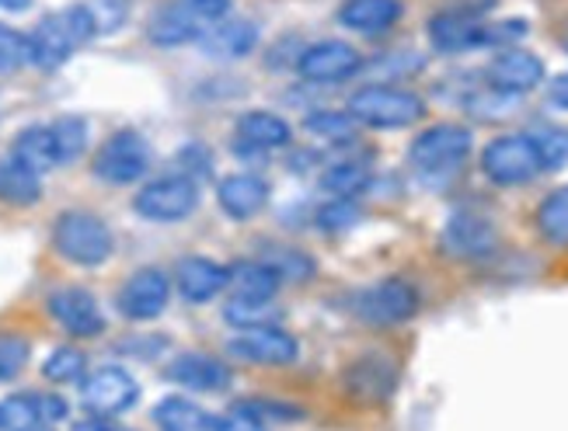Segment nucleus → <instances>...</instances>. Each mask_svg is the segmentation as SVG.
I'll list each match as a JSON object with an SVG mask.
<instances>
[{"label": "nucleus", "mask_w": 568, "mask_h": 431, "mask_svg": "<svg viewBox=\"0 0 568 431\" xmlns=\"http://www.w3.org/2000/svg\"><path fill=\"white\" fill-rule=\"evenodd\" d=\"M32 0H0V8H8V11H24Z\"/></svg>", "instance_id": "48"}, {"label": "nucleus", "mask_w": 568, "mask_h": 431, "mask_svg": "<svg viewBox=\"0 0 568 431\" xmlns=\"http://www.w3.org/2000/svg\"><path fill=\"white\" fill-rule=\"evenodd\" d=\"M234 296H255V299H273L283 286V278L268 268L265 261H244L231 271Z\"/></svg>", "instance_id": "30"}, {"label": "nucleus", "mask_w": 568, "mask_h": 431, "mask_svg": "<svg viewBox=\"0 0 568 431\" xmlns=\"http://www.w3.org/2000/svg\"><path fill=\"white\" fill-rule=\"evenodd\" d=\"M73 431H130V428H122V424H112L109 418H91V421H81Z\"/></svg>", "instance_id": "47"}, {"label": "nucleus", "mask_w": 568, "mask_h": 431, "mask_svg": "<svg viewBox=\"0 0 568 431\" xmlns=\"http://www.w3.org/2000/svg\"><path fill=\"white\" fill-rule=\"evenodd\" d=\"M345 387L359 400H384L394 387V369L381 355H369V359H359L345 372Z\"/></svg>", "instance_id": "27"}, {"label": "nucleus", "mask_w": 568, "mask_h": 431, "mask_svg": "<svg viewBox=\"0 0 568 431\" xmlns=\"http://www.w3.org/2000/svg\"><path fill=\"white\" fill-rule=\"evenodd\" d=\"M168 299H171V278L161 268H140L122 283L115 307L130 320H154L164 314Z\"/></svg>", "instance_id": "13"}, {"label": "nucleus", "mask_w": 568, "mask_h": 431, "mask_svg": "<svg viewBox=\"0 0 568 431\" xmlns=\"http://www.w3.org/2000/svg\"><path fill=\"white\" fill-rule=\"evenodd\" d=\"M210 24L203 18H195L182 0H171L164 11L154 14L151 21V39L158 45H185V42H200Z\"/></svg>", "instance_id": "24"}, {"label": "nucleus", "mask_w": 568, "mask_h": 431, "mask_svg": "<svg viewBox=\"0 0 568 431\" xmlns=\"http://www.w3.org/2000/svg\"><path fill=\"white\" fill-rule=\"evenodd\" d=\"M91 35H98V29H94V21H91L88 4L49 14V18H42L36 24V32L29 35L32 63L42 66V70H57V66H63L73 57V49L84 45Z\"/></svg>", "instance_id": "1"}, {"label": "nucleus", "mask_w": 568, "mask_h": 431, "mask_svg": "<svg viewBox=\"0 0 568 431\" xmlns=\"http://www.w3.org/2000/svg\"><path fill=\"white\" fill-rule=\"evenodd\" d=\"M49 133H53V143H57V161L60 164H73L84 150H88V122L78 119V115H63L49 125Z\"/></svg>", "instance_id": "32"}, {"label": "nucleus", "mask_w": 568, "mask_h": 431, "mask_svg": "<svg viewBox=\"0 0 568 431\" xmlns=\"http://www.w3.org/2000/svg\"><path fill=\"white\" fill-rule=\"evenodd\" d=\"M24 63H32L29 35H21L18 29L0 24V73H11V70H18Z\"/></svg>", "instance_id": "39"}, {"label": "nucleus", "mask_w": 568, "mask_h": 431, "mask_svg": "<svg viewBox=\"0 0 568 431\" xmlns=\"http://www.w3.org/2000/svg\"><path fill=\"white\" fill-rule=\"evenodd\" d=\"M402 18V0H345L338 8V21L359 35H381L394 29Z\"/></svg>", "instance_id": "22"}, {"label": "nucleus", "mask_w": 568, "mask_h": 431, "mask_svg": "<svg viewBox=\"0 0 568 431\" xmlns=\"http://www.w3.org/2000/svg\"><path fill=\"white\" fill-rule=\"evenodd\" d=\"M488 84L520 98V94L545 84V63H540V57H534L530 49L509 45L488 63Z\"/></svg>", "instance_id": "16"}, {"label": "nucleus", "mask_w": 568, "mask_h": 431, "mask_svg": "<svg viewBox=\"0 0 568 431\" xmlns=\"http://www.w3.org/2000/svg\"><path fill=\"white\" fill-rule=\"evenodd\" d=\"M548 98H551V105H555V109H565V112H568V73H558V78L551 81Z\"/></svg>", "instance_id": "46"}, {"label": "nucleus", "mask_w": 568, "mask_h": 431, "mask_svg": "<svg viewBox=\"0 0 568 431\" xmlns=\"http://www.w3.org/2000/svg\"><path fill=\"white\" fill-rule=\"evenodd\" d=\"M418 310V293L405 278H381L353 296V314L374 327L405 324Z\"/></svg>", "instance_id": "7"}, {"label": "nucleus", "mask_w": 568, "mask_h": 431, "mask_svg": "<svg viewBox=\"0 0 568 431\" xmlns=\"http://www.w3.org/2000/svg\"><path fill=\"white\" fill-rule=\"evenodd\" d=\"M182 4L195 18H203L206 24H216V21H224L231 14V0H182Z\"/></svg>", "instance_id": "44"}, {"label": "nucleus", "mask_w": 568, "mask_h": 431, "mask_svg": "<svg viewBox=\"0 0 568 431\" xmlns=\"http://www.w3.org/2000/svg\"><path fill=\"white\" fill-rule=\"evenodd\" d=\"M359 219V209L353 206V198H332L325 209L317 213L321 230H345Z\"/></svg>", "instance_id": "42"}, {"label": "nucleus", "mask_w": 568, "mask_h": 431, "mask_svg": "<svg viewBox=\"0 0 568 431\" xmlns=\"http://www.w3.org/2000/svg\"><path fill=\"white\" fill-rule=\"evenodd\" d=\"M481 32H485V21L478 18V11H439L429 21V42L439 49V53H464V49H475L481 45Z\"/></svg>", "instance_id": "18"}, {"label": "nucleus", "mask_w": 568, "mask_h": 431, "mask_svg": "<svg viewBox=\"0 0 568 431\" xmlns=\"http://www.w3.org/2000/svg\"><path fill=\"white\" fill-rule=\"evenodd\" d=\"M216 202H220V209H224L231 219H252L265 209V202H268V185H265V177L258 174H231L220 182L216 188Z\"/></svg>", "instance_id": "20"}, {"label": "nucleus", "mask_w": 568, "mask_h": 431, "mask_svg": "<svg viewBox=\"0 0 568 431\" xmlns=\"http://www.w3.org/2000/svg\"><path fill=\"white\" fill-rule=\"evenodd\" d=\"M262 261L273 268L283 283H307V278H314V261L296 247H265Z\"/></svg>", "instance_id": "34"}, {"label": "nucleus", "mask_w": 568, "mask_h": 431, "mask_svg": "<svg viewBox=\"0 0 568 431\" xmlns=\"http://www.w3.org/2000/svg\"><path fill=\"white\" fill-rule=\"evenodd\" d=\"M84 372H88V355H84L81 348H73V345L57 348V351L42 362V376L49 379V383H60V387H67V383H81Z\"/></svg>", "instance_id": "33"}, {"label": "nucleus", "mask_w": 568, "mask_h": 431, "mask_svg": "<svg viewBox=\"0 0 568 431\" xmlns=\"http://www.w3.org/2000/svg\"><path fill=\"white\" fill-rule=\"evenodd\" d=\"M151 167V146L133 130L112 133L94 154V177L105 185H133Z\"/></svg>", "instance_id": "8"}, {"label": "nucleus", "mask_w": 568, "mask_h": 431, "mask_svg": "<svg viewBox=\"0 0 568 431\" xmlns=\"http://www.w3.org/2000/svg\"><path fill=\"white\" fill-rule=\"evenodd\" d=\"M237 140H241L244 150H252V154H268V150L290 146L293 133H290V125L280 115L255 109V112L237 119Z\"/></svg>", "instance_id": "23"}, {"label": "nucleus", "mask_w": 568, "mask_h": 431, "mask_svg": "<svg viewBox=\"0 0 568 431\" xmlns=\"http://www.w3.org/2000/svg\"><path fill=\"white\" fill-rule=\"evenodd\" d=\"M321 185H325L335 198H353V195H359L369 185V167L366 164H356V161L335 164V167L325 171Z\"/></svg>", "instance_id": "35"}, {"label": "nucleus", "mask_w": 568, "mask_h": 431, "mask_svg": "<svg viewBox=\"0 0 568 431\" xmlns=\"http://www.w3.org/2000/svg\"><path fill=\"white\" fill-rule=\"evenodd\" d=\"M296 70H301V78L311 84H342L363 70V57L349 42L325 39L304 49L301 60H296Z\"/></svg>", "instance_id": "10"}, {"label": "nucleus", "mask_w": 568, "mask_h": 431, "mask_svg": "<svg viewBox=\"0 0 568 431\" xmlns=\"http://www.w3.org/2000/svg\"><path fill=\"white\" fill-rule=\"evenodd\" d=\"M467 157H471V130L457 122L429 125L408 146V161L423 177H450L467 164Z\"/></svg>", "instance_id": "4"}, {"label": "nucleus", "mask_w": 568, "mask_h": 431, "mask_svg": "<svg viewBox=\"0 0 568 431\" xmlns=\"http://www.w3.org/2000/svg\"><path fill=\"white\" fill-rule=\"evenodd\" d=\"M195 206H200V188H195L189 174L154 177V182H146L133 198V209L151 223H179L192 216Z\"/></svg>", "instance_id": "6"}, {"label": "nucleus", "mask_w": 568, "mask_h": 431, "mask_svg": "<svg viewBox=\"0 0 568 431\" xmlns=\"http://www.w3.org/2000/svg\"><path fill=\"white\" fill-rule=\"evenodd\" d=\"M224 320L234 324L237 331L244 327H265V324H280V307H273V299H255V296H231L224 307Z\"/></svg>", "instance_id": "31"}, {"label": "nucleus", "mask_w": 568, "mask_h": 431, "mask_svg": "<svg viewBox=\"0 0 568 431\" xmlns=\"http://www.w3.org/2000/svg\"><path fill=\"white\" fill-rule=\"evenodd\" d=\"M513 105H516V94H506L491 84L467 101V109H471L478 119H506V115H513Z\"/></svg>", "instance_id": "40"}, {"label": "nucleus", "mask_w": 568, "mask_h": 431, "mask_svg": "<svg viewBox=\"0 0 568 431\" xmlns=\"http://www.w3.org/2000/svg\"><path fill=\"white\" fill-rule=\"evenodd\" d=\"M227 351L241 362H255V366H290L301 355L293 335H286L280 324H265V327H244L227 345Z\"/></svg>", "instance_id": "11"}, {"label": "nucleus", "mask_w": 568, "mask_h": 431, "mask_svg": "<svg viewBox=\"0 0 568 431\" xmlns=\"http://www.w3.org/2000/svg\"><path fill=\"white\" fill-rule=\"evenodd\" d=\"M168 379L182 390H200V393H220L231 387V369L227 362L213 359L203 351H185L168 366Z\"/></svg>", "instance_id": "17"}, {"label": "nucleus", "mask_w": 568, "mask_h": 431, "mask_svg": "<svg viewBox=\"0 0 568 431\" xmlns=\"http://www.w3.org/2000/svg\"><path fill=\"white\" fill-rule=\"evenodd\" d=\"M527 35V21H499V24H485L481 32V45H503L509 49L513 42H520Z\"/></svg>", "instance_id": "43"}, {"label": "nucleus", "mask_w": 568, "mask_h": 431, "mask_svg": "<svg viewBox=\"0 0 568 431\" xmlns=\"http://www.w3.org/2000/svg\"><path fill=\"white\" fill-rule=\"evenodd\" d=\"M36 431H45V428H36Z\"/></svg>", "instance_id": "49"}, {"label": "nucleus", "mask_w": 568, "mask_h": 431, "mask_svg": "<svg viewBox=\"0 0 568 431\" xmlns=\"http://www.w3.org/2000/svg\"><path fill=\"white\" fill-rule=\"evenodd\" d=\"M88 11H91V21H94L98 32H115L119 24L126 21L130 4L126 0H91Z\"/></svg>", "instance_id": "41"}, {"label": "nucleus", "mask_w": 568, "mask_h": 431, "mask_svg": "<svg viewBox=\"0 0 568 431\" xmlns=\"http://www.w3.org/2000/svg\"><path fill=\"white\" fill-rule=\"evenodd\" d=\"M345 112L359 125H369V130H405V125L426 115V101L408 88L369 84L349 98V109Z\"/></svg>", "instance_id": "3"}, {"label": "nucleus", "mask_w": 568, "mask_h": 431, "mask_svg": "<svg viewBox=\"0 0 568 431\" xmlns=\"http://www.w3.org/2000/svg\"><path fill=\"white\" fill-rule=\"evenodd\" d=\"M356 119L349 112H311L307 115V130L321 140H332V143H345V140H353L356 136Z\"/></svg>", "instance_id": "36"}, {"label": "nucleus", "mask_w": 568, "mask_h": 431, "mask_svg": "<svg viewBox=\"0 0 568 431\" xmlns=\"http://www.w3.org/2000/svg\"><path fill=\"white\" fill-rule=\"evenodd\" d=\"M42 198V174L21 164L14 154L0 157V202L8 206H36Z\"/></svg>", "instance_id": "25"}, {"label": "nucleus", "mask_w": 568, "mask_h": 431, "mask_svg": "<svg viewBox=\"0 0 568 431\" xmlns=\"http://www.w3.org/2000/svg\"><path fill=\"white\" fill-rule=\"evenodd\" d=\"M140 400V383L119 366H102L81 379V403L91 418L126 414Z\"/></svg>", "instance_id": "9"}, {"label": "nucleus", "mask_w": 568, "mask_h": 431, "mask_svg": "<svg viewBox=\"0 0 568 431\" xmlns=\"http://www.w3.org/2000/svg\"><path fill=\"white\" fill-rule=\"evenodd\" d=\"M32 359V348L21 335H11V331H0V383H11L24 372Z\"/></svg>", "instance_id": "37"}, {"label": "nucleus", "mask_w": 568, "mask_h": 431, "mask_svg": "<svg viewBox=\"0 0 568 431\" xmlns=\"http://www.w3.org/2000/svg\"><path fill=\"white\" fill-rule=\"evenodd\" d=\"M53 247L60 250V258L81 265V268H98L112 258V230L102 216L84 213V209H70L60 213L53 223Z\"/></svg>", "instance_id": "2"}, {"label": "nucleus", "mask_w": 568, "mask_h": 431, "mask_svg": "<svg viewBox=\"0 0 568 431\" xmlns=\"http://www.w3.org/2000/svg\"><path fill=\"white\" fill-rule=\"evenodd\" d=\"M200 45L210 60H241L258 45V24L244 21V18H224V21L210 24Z\"/></svg>", "instance_id": "19"}, {"label": "nucleus", "mask_w": 568, "mask_h": 431, "mask_svg": "<svg viewBox=\"0 0 568 431\" xmlns=\"http://www.w3.org/2000/svg\"><path fill=\"white\" fill-rule=\"evenodd\" d=\"M67 418V400L57 393H11L0 400V431H36Z\"/></svg>", "instance_id": "15"}, {"label": "nucleus", "mask_w": 568, "mask_h": 431, "mask_svg": "<svg viewBox=\"0 0 568 431\" xmlns=\"http://www.w3.org/2000/svg\"><path fill=\"white\" fill-rule=\"evenodd\" d=\"M154 424L161 431H216V414L185 397H164L154 408Z\"/></svg>", "instance_id": "26"}, {"label": "nucleus", "mask_w": 568, "mask_h": 431, "mask_svg": "<svg viewBox=\"0 0 568 431\" xmlns=\"http://www.w3.org/2000/svg\"><path fill=\"white\" fill-rule=\"evenodd\" d=\"M49 314H53V320L73 338H98L105 331L102 307H98V299L81 286H67L49 296Z\"/></svg>", "instance_id": "14"}, {"label": "nucleus", "mask_w": 568, "mask_h": 431, "mask_svg": "<svg viewBox=\"0 0 568 431\" xmlns=\"http://www.w3.org/2000/svg\"><path fill=\"white\" fill-rule=\"evenodd\" d=\"M175 283L189 302H206L231 286V268H224L220 261H210V258H185L175 268Z\"/></svg>", "instance_id": "21"}, {"label": "nucleus", "mask_w": 568, "mask_h": 431, "mask_svg": "<svg viewBox=\"0 0 568 431\" xmlns=\"http://www.w3.org/2000/svg\"><path fill=\"white\" fill-rule=\"evenodd\" d=\"M537 234L551 247H568V185L555 188L534 213Z\"/></svg>", "instance_id": "29"}, {"label": "nucleus", "mask_w": 568, "mask_h": 431, "mask_svg": "<svg viewBox=\"0 0 568 431\" xmlns=\"http://www.w3.org/2000/svg\"><path fill=\"white\" fill-rule=\"evenodd\" d=\"M481 171L491 185H503V188L530 185L537 174H545L530 133H506L491 140L481 150Z\"/></svg>", "instance_id": "5"}, {"label": "nucleus", "mask_w": 568, "mask_h": 431, "mask_svg": "<svg viewBox=\"0 0 568 431\" xmlns=\"http://www.w3.org/2000/svg\"><path fill=\"white\" fill-rule=\"evenodd\" d=\"M530 140L537 146V157H540V167L545 171H558L568 164V130H555V125H548V130L530 133Z\"/></svg>", "instance_id": "38"}, {"label": "nucleus", "mask_w": 568, "mask_h": 431, "mask_svg": "<svg viewBox=\"0 0 568 431\" xmlns=\"http://www.w3.org/2000/svg\"><path fill=\"white\" fill-rule=\"evenodd\" d=\"M499 247V234L491 219H485L481 213H471V209H460L447 219V230H443V250H447L450 258H460V261H481V258H491Z\"/></svg>", "instance_id": "12"}, {"label": "nucleus", "mask_w": 568, "mask_h": 431, "mask_svg": "<svg viewBox=\"0 0 568 431\" xmlns=\"http://www.w3.org/2000/svg\"><path fill=\"white\" fill-rule=\"evenodd\" d=\"M11 154L21 164H29L32 171H39V174L60 167L57 143H53V133H49V125H29V130H21L14 146H11Z\"/></svg>", "instance_id": "28"}, {"label": "nucleus", "mask_w": 568, "mask_h": 431, "mask_svg": "<svg viewBox=\"0 0 568 431\" xmlns=\"http://www.w3.org/2000/svg\"><path fill=\"white\" fill-rule=\"evenodd\" d=\"M216 431H268L265 421L252 418V414H244V411H227V414H220L216 418Z\"/></svg>", "instance_id": "45"}]
</instances>
